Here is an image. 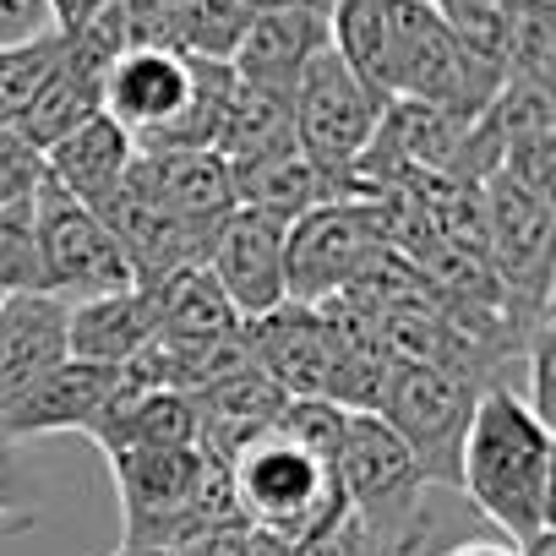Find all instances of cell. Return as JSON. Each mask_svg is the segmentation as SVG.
<instances>
[{"label":"cell","instance_id":"cell-1","mask_svg":"<svg viewBox=\"0 0 556 556\" xmlns=\"http://www.w3.org/2000/svg\"><path fill=\"white\" fill-rule=\"evenodd\" d=\"M458 491L502 534H513V545L551 529L556 431L523 404L518 388H485L475 399L458 453Z\"/></svg>","mask_w":556,"mask_h":556},{"label":"cell","instance_id":"cell-18","mask_svg":"<svg viewBox=\"0 0 556 556\" xmlns=\"http://www.w3.org/2000/svg\"><path fill=\"white\" fill-rule=\"evenodd\" d=\"M191 409H197V442L202 453H213L218 464H229L245 442H256L262 431L278 426V415H285V393H278L256 366H240L197 393H186Z\"/></svg>","mask_w":556,"mask_h":556},{"label":"cell","instance_id":"cell-26","mask_svg":"<svg viewBox=\"0 0 556 556\" xmlns=\"http://www.w3.org/2000/svg\"><path fill=\"white\" fill-rule=\"evenodd\" d=\"M556 77V0H502V83L551 88Z\"/></svg>","mask_w":556,"mask_h":556},{"label":"cell","instance_id":"cell-40","mask_svg":"<svg viewBox=\"0 0 556 556\" xmlns=\"http://www.w3.org/2000/svg\"><path fill=\"white\" fill-rule=\"evenodd\" d=\"M251 534H256V529H251ZM256 556H295V551H285V545L267 540V534H256Z\"/></svg>","mask_w":556,"mask_h":556},{"label":"cell","instance_id":"cell-34","mask_svg":"<svg viewBox=\"0 0 556 556\" xmlns=\"http://www.w3.org/2000/svg\"><path fill=\"white\" fill-rule=\"evenodd\" d=\"M104 7H110V0H50V12H55V28H61V34L83 28V23L99 17Z\"/></svg>","mask_w":556,"mask_h":556},{"label":"cell","instance_id":"cell-3","mask_svg":"<svg viewBox=\"0 0 556 556\" xmlns=\"http://www.w3.org/2000/svg\"><path fill=\"white\" fill-rule=\"evenodd\" d=\"M104 464L115 475L126 545L180 551L213 529L240 523L229 469L213 453H202V442H191V447H126V453H110Z\"/></svg>","mask_w":556,"mask_h":556},{"label":"cell","instance_id":"cell-5","mask_svg":"<svg viewBox=\"0 0 556 556\" xmlns=\"http://www.w3.org/2000/svg\"><path fill=\"white\" fill-rule=\"evenodd\" d=\"M382 110H388V99H377L333 50H323V55L306 66V77H301V88H295V99H290L295 148H301V159L328 180L333 197H344V180H350L355 159L371 148Z\"/></svg>","mask_w":556,"mask_h":556},{"label":"cell","instance_id":"cell-35","mask_svg":"<svg viewBox=\"0 0 556 556\" xmlns=\"http://www.w3.org/2000/svg\"><path fill=\"white\" fill-rule=\"evenodd\" d=\"M245 12H312V17H328L333 0H240Z\"/></svg>","mask_w":556,"mask_h":556},{"label":"cell","instance_id":"cell-30","mask_svg":"<svg viewBox=\"0 0 556 556\" xmlns=\"http://www.w3.org/2000/svg\"><path fill=\"white\" fill-rule=\"evenodd\" d=\"M61 34L50 0H0V50H17V45H39Z\"/></svg>","mask_w":556,"mask_h":556},{"label":"cell","instance_id":"cell-7","mask_svg":"<svg viewBox=\"0 0 556 556\" xmlns=\"http://www.w3.org/2000/svg\"><path fill=\"white\" fill-rule=\"evenodd\" d=\"M388 245L377 202L361 197H328L306 207L285 229V290L295 306H328L339 301L355 273Z\"/></svg>","mask_w":556,"mask_h":556},{"label":"cell","instance_id":"cell-14","mask_svg":"<svg viewBox=\"0 0 556 556\" xmlns=\"http://www.w3.org/2000/svg\"><path fill=\"white\" fill-rule=\"evenodd\" d=\"M115 393H121V366L66 361V366H55L39 388H28L7 415H0V431H7L12 442H23V437H55V431L93 437L99 420L110 415Z\"/></svg>","mask_w":556,"mask_h":556},{"label":"cell","instance_id":"cell-39","mask_svg":"<svg viewBox=\"0 0 556 556\" xmlns=\"http://www.w3.org/2000/svg\"><path fill=\"white\" fill-rule=\"evenodd\" d=\"M110 556H175V551H159V545H126V540H121V551H110Z\"/></svg>","mask_w":556,"mask_h":556},{"label":"cell","instance_id":"cell-13","mask_svg":"<svg viewBox=\"0 0 556 556\" xmlns=\"http://www.w3.org/2000/svg\"><path fill=\"white\" fill-rule=\"evenodd\" d=\"M186 93H191V61L186 55H169V50H121L104 72V99L99 110L137 142V148H153L175 115L186 110Z\"/></svg>","mask_w":556,"mask_h":556},{"label":"cell","instance_id":"cell-25","mask_svg":"<svg viewBox=\"0 0 556 556\" xmlns=\"http://www.w3.org/2000/svg\"><path fill=\"white\" fill-rule=\"evenodd\" d=\"M164 50L186 61H229L251 12L240 0H159Z\"/></svg>","mask_w":556,"mask_h":556},{"label":"cell","instance_id":"cell-38","mask_svg":"<svg viewBox=\"0 0 556 556\" xmlns=\"http://www.w3.org/2000/svg\"><path fill=\"white\" fill-rule=\"evenodd\" d=\"M431 7L453 17V12H480V7H502V0H431Z\"/></svg>","mask_w":556,"mask_h":556},{"label":"cell","instance_id":"cell-11","mask_svg":"<svg viewBox=\"0 0 556 556\" xmlns=\"http://www.w3.org/2000/svg\"><path fill=\"white\" fill-rule=\"evenodd\" d=\"M251 366L285 393V399H328L333 366H339V333L323 306L285 301L278 312L245 323Z\"/></svg>","mask_w":556,"mask_h":556},{"label":"cell","instance_id":"cell-2","mask_svg":"<svg viewBox=\"0 0 556 556\" xmlns=\"http://www.w3.org/2000/svg\"><path fill=\"white\" fill-rule=\"evenodd\" d=\"M224 469H229L240 523L278 540L285 551H306L333 523L350 518L344 485H339V453L306 447L285 426H273L256 442H245Z\"/></svg>","mask_w":556,"mask_h":556},{"label":"cell","instance_id":"cell-15","mask_svg":"<svg viewBox=\"0 0 556 556\" xmlns=\"http://www.w3.org/2000/svg\"><path fill=\"white\" fill-rule=\"evenodd\" d=\"M328 50V17H312V12H251L235 55H229V72L235 83L256 88V93H273V99H295L306 66Z\"/></svg>","mask_w":556,"mask_h":556},{"label":"cell","instance_id":"cell-20","mask_svg":"<svg viewBox=\"0 0 556 556\" xmlns=\"http://www.w3.org/2000/svg\"><path fill=\"white\" fill-rule=\"evenodd\" d=\"M153 323H159L153 290L77 301V306H66V355L88 361V366H126L131 355L148 350Z\"/></svg>","mask_w":556,"mask_h":556},{"label":"cell","instance_id":"cell-29","mask_svg":"<svg viewBox=\"0 0 556 556\" xmlns=\"http://www.w3.org/2000/svg\"><path fill=\"white\" fill-rule=\"evenodd\" d=\"M39 180H45V159H39L17 131L0 126V207L34 197V191H39Z\"/></svg>","mask_w":556,"mask_h":556},{"label":"cell","instance_id":"cell-24","mask_svg":"<svg viewBox=\"0 0 556 556\" xmlns=\"http://www.w3.org/2000/svg\"><path fill=\"white\" fill-rule=\"evenodd\" d=\"M235 180V207L245 213H262V218H278V224H295L306 207L328 202V180L301 159V153H285V159H267V164H245V169H229Z\"/></svg>","mask_w":556,"mask_h":556},{"label":"cell","instance_id":"cell-6","mask_svg":"<svg viewBox=\"0 0 556 556\" xmlns=\"http://www.w3.org/2000/svg\"><path fill=\"white\" fill-rule=\"evenodd\" d=\"M475 388L437 371V366H415V361H393L382 399H377V420L404 442V453L415 458L426 485H453L458 491V453H464V431L475 415Z\"/></svg>","mask_w":556,"mask_h":556},{"label":"cell","instance_id":"cell-10","mask_svg":"<svg viewBox=\"0 0 556 556\" xmlns=\"http://www.w3.org/2000/svg\"><path fill=\"white\" fill-rule=\"evenodd\" d=\"M285 229L290 224L235 207L207 240L202 267L240 323H256V317H267L290 301V290H285Z\"/></svg>","mask_w":556,"mask_h":556},{"label":"cell","instance_id":"cell-28","mask_svg":"<svg viewBox=\"0 0 556 556\" xmlns=\"http://www.w3.org/2000/svg\"><path fill=\"white\" fill-rule=\"evenodd\" d=\"M66 50V34H50L39 45H17V50H0V126H17L23 110L39 99V88L50 83L55 61Z\"/></svg>","mask_w":556,"mask_h":556},{"label":"cell","instance_id":"cell-12","mask_svg":"<svg viewBox=\"0 0 556 556\" xmlns=\"http://www.w3.org/2000/svg\"><path fill=\"white\" fill-rule=\"evenodd\" d=\"M131 180L169 213L180 218L197 240H202V256H207V240L213 229L235 213V180H229V164L218 153H202V148H137L131 159Z\"/></svg>","mask_w":556,"mask_h":556},{"label":"cell","instance_id":"cell-23","mask_svg":"<svg viewBox=\"0 0 556 556\" xmlns=\"http://www.w3.org/2000/svg\"><path fill=\"white\" fill-rule=\"evenodd\" d=\"M393 7H399V0H333V7H328V50H333L377 99H388Z\"/></svg>","mask_w":556,"mask_h":556},{"label":"cell","instance_id":"cell-32","mask_svg":"<svg viewBox=\"0 0 556 556\" xmlns=\"http://www.w3.org/2000/svg\"><path fill=\"white\" fill-rule=\"evenodd\" d=\"M34 513V485H28V464L17 453V442L0 431V518H28Z\"/></svg>","mask_w":556,"mask_h":556},{"label":"cell","instance_id":"cell-33","mask_svg":"<svg viewBox=\"0 0 556 556\" xmlns=\"http://www.w3.org/2000/svg\"><path fill=\"white\" fill-rule=\"evenodd\" d=\"M175 556H256V534L245 523H229V529H213V534L180 545Z\"/></svg>","mask_w":556,"mask_h":556},{"label":"cell","instance_id":"cell-4","mask_svg":"<svg viewBox=\"0 0 556 556\" xmlns=\"http://www.w3.org/2000/svg\"><path fill=\"white\" fill-rule=\"evenodd\" d=\"M339 485H344V507L355 523H366L404 556H415V545L426 540V491L431 485L420 480L415 458L377 415H344Z\"/></svg>","mask_w":556,"mask_h":556},{"label":"cell","instance_id":"cell-36","mask_svg":"<svg viewBox=\"0 0 556 556\" xmlns=\"http://www.w3.org/2000/svg\"><path fill=\"white\" fill-rule=\"evenodd\" d=\"M513 556H556V529H540V534L518 540V545H513Z\"/></svg>","mask_w":556,"mask_h":556},{"label":"cell","instance_id":"cell-21","mask_svg":"<svg viewBox=\"0 0 556 556\" xmlns=\"http://www.w3.org/2000/svg\"><path fill=\"white\" fill-rule=\"evenodd\" d=\"M153 306H159V323H153L148 344H164V350H207V344H224V339H235L245 328L229 312V301L218 295L207 267L175 273L169 285L153 290Z\"/></svg>","mask_w":556,"mask_h":556},{"label":"cell","instance_id":"cell-19","mask_svg":"<svg viewBox=\"0 0 556 556\" xmlns=\"http://www.w3.org/2000/svg\"><path fill=\"white\" fill-rule=\"evenodd\" d=\"M45 159V180L61 186L66 197H77L83 207H99L104 197H115V186L126 180L131 159H137V142L99 110L93 121H83L77 131H66L55 148L39 153Z\"/></svg>","mask_w":556,"mask_h":556},{"label":"cell","instance_id":"cell-31","mask_svg":"<svg viewBox=\"0 0 556 556\" xmlns=\"http://www.w3.org/2000/svg\"><path fill=\"white\" fill-rule=\"evenodd\" d=\"M295 556H404V551L388 545L382 534H371L366 523L344 518V523H333L317 545H306V551H295Z\"/></svg>","mask_w":556,"mask_h":556},{"label":"cell","instance_id":"cell-17","mask_svg":"<svg viewBox=\"0 0 556 556\" xmlns=\"http://www.w3.org/2000/svg\"><path fill=\"white\" fill-rule=\"evenodd\" d=\"M110 61H115V55H104L99 45L66 34V50H61L50 83L39 88V99L23 110V121H17L12 131H17L34 153H45V148H55L66 131H77L83 121H93V115H99V99H104V72H110Z\"/></svg>","mask_w":556,"mask_h":556},{"label":"cell","instance_id":"cell-8","mask_svg":"<svg viewBox=\"0 0 556 556\" xmlns=\"http://www.w3.org/2000/svg\"><path fill=\"white\" fill-rule=\"evenodd\" d=\"M34 224H39V251H45V273H50V295L55 301L77 306V301L137 290L131 262L115 245V235L104 229V218L93 207H83L77 197H66L61 186L39 180Z\"/></svg>","mask_w":556,"mask_h":556},{"label":"cell","instance_id":"cell-9","mask_svg":"<svg viewBox=\"0 0 556 556\" xmlns=\"http://www.w3.org/2000/svg\"><path fill=\"white\" fill-rule=\"evenodd\" d=\"M480 224H485V267L496 273L502 295L523 317H551V197L491 175L480 186Z\"/></svg>","mask_w":556,"mask_h":556},{"label":"cell","instance_id":"cell-16","mask_svg":"<svg viewBox=\"0 0 556 556\" xmlns=\"http://www.w3.org/2000/svg\"><path fill=\"white\" fill-rule=\"evenodd\" d=\"M66 361V301L0 295V415Z\"/></svg>","mask_w":556,"mask_h":556},{"label":"cell","instance_id":"cell-27","mask_svg":"<svg viewBox=\"0 0 556 556\" xmlns=\"http://www.w3.org/2000/svg\"><path fill=\"white\" fill-rule=\"evenodd\" d=\"M0 295H50L39 224H34V197L0 207Z\"/></svg>","mask_w":556,"mask_h":556},{"label":"cell","instance_id":"cell-37","mask_svg":"<svg viewBox=\"0 0 556 556\" xmlns=\"http://www.w3.org/2000/svg\"><path fill=\"white\" fill-rule=\"evenodd\" d=\"M442 556H513V545H496V540H469V545H453Z\"/></svg>","mask_w":556,"mask_h":556},{"label":"cell","instance_id":"cell-22","mask_svg":"<svg viewBox=\"0 0 556 556\" xmlns=\"http://www.w3.org/2000/svg\"><path fill=\"white\" fill-rule=\"evenodd\" d=\"M213 153L229 164V169H245V164H267V159H285V153H301L295 148V121H290V104L273 99V93H256L245 83H235L229 104H224V121H218V142Z\"/></svg>","mask_w":556,"mask_h":556}]
</instances>
